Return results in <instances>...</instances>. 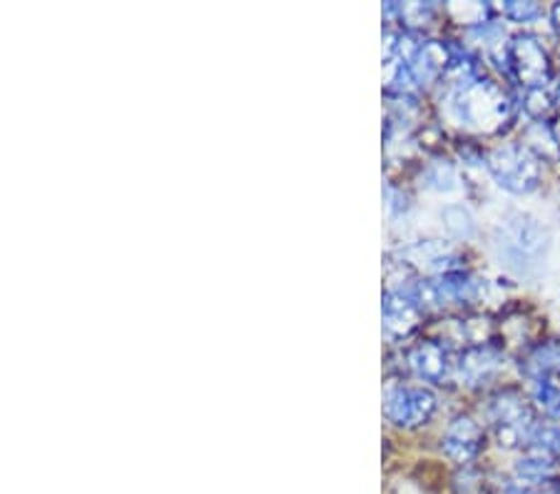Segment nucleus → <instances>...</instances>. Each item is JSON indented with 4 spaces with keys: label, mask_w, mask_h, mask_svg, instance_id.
<instances>
[{
    "label": "nucleus",
    "mask_w": 560,
    "mask_h": 494,
    "mask_svg": "<svg viewBox=\"0 0 560 494\" xmlns=\"http://www.w3.org/2000/svg\"><path fill=\"white\" fill-rule=\"evenodd\" d=\"M521 58H526V76L528 78L544 80V76H548V62L538 45H523Z\"/></svg>",
    "instance_id": "nucleus-1"
},
{
    "label": "nucleus",
    "mask_w": 560,
    "mask_h": 494,
    "mask_svg": "<svg viewBox=\"0 0 560 494\" xmlns=\"http://www.w3.org/2000/svg\"><path fill=\"white\" fill-rule=\"evenodd\" d=\"M536 494H560V482H550L546 487H540Z\"/></svg>",
    "instance_id": "nucleus-2"
}]
</instances>
